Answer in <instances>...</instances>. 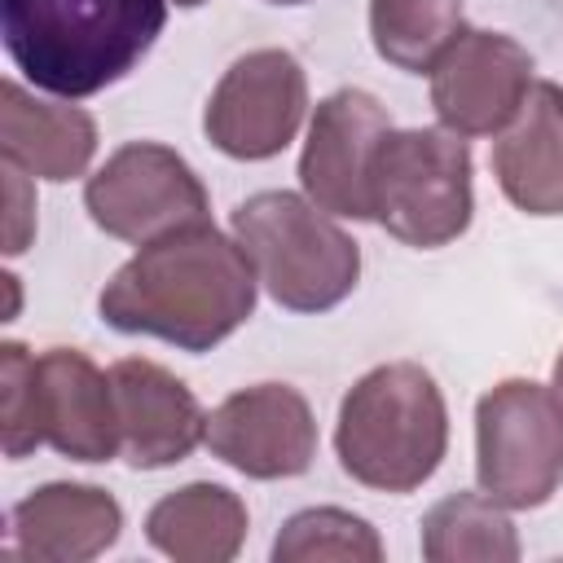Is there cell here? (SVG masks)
Here are the masks:
<instances>
[{"mask_svg": "<svg viewBox=\"0 0 563 563\" xmlns=\"http://www.w3.org/2000/svg\"><path fill=\"white\" fill-rule=\"evenodd\" d=\"M493 176L523 216H563V88L537 79L506 132L493 141Z\"/></svg>", "mask_w": 563, "mask_h": 563, "instance_id": "9a60e30c", "label": "cell"}, {"mask_svg": "<svg viewBox=\"0 0 563 563\" xmlns=\"http://www.w3.org/2000/svg\"><path fill=\"white\" fill-rule=\"evenodd\" d=\"M523 554L519 532L501 501L479 493H449L422 515L427 563H515Z\"/></svg>", "mask_w": 563, "mask_h": 563, "instance_id": "ac0fdd59", "label": "cell"}, {"mask_svg": "<svg viewBox=\"0 0 563 563\" xmlns=\"http://www.w3.org/2000/svg\"><path fill=\"white\" fill-rule=\"evenodd\" d=\"M123 532V506L97 484L53 479L9 510V559L26 563H88Z\"/></svg>", "mask_w": 563, "mask_h": 563, "instance_id": "5bb4252c", "label": "cell"}, {"mask_svg": "<svg viewBox=\"0 0 563 563\" xmlns=\"http://www.w3.org/2000/svg\"><path fill=\"white\" fill-rule=\"evenodd\" d=\"M475 479L506 510H537L563 484V409L550 387L506 378L475 405Z\"/></svg>", "mask_w": 563, "mask_h": 563, "instance_id": "8992f818", "label": "cell"}, {"mask_svg": "<svg viewBox=\"0 0 563 563\" xmlns=\"http://www.w3.org/2000/svg\"><path fill=\"white\" fill-rule=\"evenodd\" d=\"M0 431L4 457L22 462L44 444L40 431V387H35V352L18 339L0 343Z\"/></svg>", "mask_w": 563, "mask_h": 563, "instance_id": "44dd1931", "label": "cell"}, {"mask_svg": "<svg viewBox=\"0 0 563 563\" xmlns=\"http://www.w3.org/2000/svg\"><path fill=\"white\" fill-rule=\"evenodd\" d=\"M202 444L246 479H295L317 457V418L299 387L255 383L207 413Z\"/></svg>", "mask_w": 563, "mask_h": 563, "instance_id": "8fae6325", "label": "cell"}, {"mask_svg": "<svg viewBox=\"0 0 563 563\" xmlns=\"http://www.w3.org/2000/svg\"><path fill=\"white\" fill-rule=\"evenodd\" d=\"M0 150L35 180L66 185L88 176L97 154V119L66 101H40L18 79L0 84Z\"/></svg>", "mask_w": 563, "mask_h": 563, "instance_id": "2e32d148", "label": "cell"}, {"mask_svg": "<svg viewBox=\"0 0 563 563\" xmlns=\"http://www.w3.org/2000/svg\"><path fill=\"white\" fill-rule=\"evenodd\" d=\"M471 176L466 136L449 128H391L369 176L374 224L413 251L449 246L475 216Z\"/></svg>", "mask_w": 563, "mask_h": 563, "instance_id": "5b68a950", "label": "cell"}, {"mask_svg": "<svg viewBox=\"0 0 563 563\" xmlns=\"http://www.w3.org/2000/svg\"><path fill=\"white\" fill-rule=\"evenodd\" d=\"M466 26L462 0H369L374 53L409 75H431L435 57Z\"/></svg>", "mask_w": 563, "mask_h": 563, "instance_id": "d6986e66", "label": "cell"}, {"mask_svg": "<svg viewBox=\"0 0 563 563\" xmlns=\"http://www.w3.org/2000/svg\"><path fill=\"white\" fill-rule=\"evenodd\" d=\"M268 4H308V0H268Z\"/></svg>", "mask_w": 563, "mask_h": 563, "instance_id": "d4e9b609", "label": "cell"}, {"mask_svg": "<svg viewBox=\"0 0 563 563\" xmlns=\"http://www.w3.org/2000/svg\"><path fill=\"white\" fill-rule=\"evenodd\" d=\"M308 114V75L286 48L242 53L207 97L202 132L207 141L238 163L277 158L303 128Z\"/></svg>", "mask_w": 563, "mask_h": 563, "instance_id": "ba28073f", "label": "cell"}, {"mask_svg": "<svg viewBox=\"0 0 563 563\" xmlns=\"http://www.w3.org/2000/svg\"><path fill=\"white\" fill-rule=\"evenodd\" d=\"M334 453L347 479L405 497L422 488L449 453V405L418 361H387L361 374L339 400Z\"/></svg>", "mask_w": 563, "mask_h": 563, "instance_id": "3957f363", "label": "cell"}, {"mask_svg": "<svg viewBox=\"0 0 563 563\" xmlns=\"http://www.w3.org/2000/svg\"><path fill=\"white\" fill-rule=\"evenodd\" d=\"M176 9H198V4H207V0H172Z\"/></svg>", "mask_w": 563, "mask_h": 563, "instance_id": "cb8c5ba5", "label": "cell"}, {"mask_svg": "<svg viewBox=\"0 0 563 563\" xmlns=\"http://www.w3.org/2000/svg\"><path fill=\"white\" fill-rule=\"evenodd\" d=\"M84 207L106 238L145 246L185 224L211 220L202 176L158 141L119 145L84 185Z\"/></svg>", "mask_w": 563, "mask_h": 563, "instance_id": "52a82bcc", "label": "cell"}, {"mask_svg": "<svg viewBox=\"0 0 563 563\" xmlns=\"http://www.w3.org/2000/svg\"><path fill=\"white\" fill-rule=\"evenodd\" d=\"M35 238V185L4 158V255H22Z\"/></svg>", "mask_w": 563, "mask_h": 563, "instance_id": "7402d4cb", "label": "cell"}, {"mask_svg": "<svg viewBox=\"0 0 563 563\" xmlns=\"http://www.w3.org/2000/svg\"><path fill=\"white\" fill-rule=\"evenodd\" d=\"M378 563L383 537L369 519L343 506H308L290 515L273 541V563Z\"/></svg>", "mask_w": 563, "mask_h": 563, "instance_id": "ffe728a7", "label": "cell"}, {"mask_svg": "<svg viewBox=\"0 0 563 563\" xmlns=\"http://www.w3.org/2000/svg\"><path fill=\"white\" fill-rule=\"evenodd\" d=\"M246 501L211 479L158 497L145 515V541L176 563H229L246 541Z\"/></svg>", "mask_w": 563, "mask_h": 563, "instance_id": "e0dca14e", "label": "cell"}, {"mask_svg": "<svg viewBox=\"0 0 563 563\" xmlns=\"http://www.w3.org/2000/svg\"><path fill=\"white\" fill-rule=\"evenodd\" d=\"M40 431L70 462H110L123 449L110 369L79 347H48L35 356Z\"/></svg>", "mask_w": 563, "mask_h": 563, "instance_id": "4fadbf2b", "label": "cell"}, {"mask_svg": "<svg viewBox=\"0 0 563 563\" xmlns=\"http://www.w3.org/2000/svg\"><path fill=\"white\" fill-rule=\"evenodd\" d=\"M110 383H114L119 431H123L119 457L132 471L176 466L207 440V413L198 396L158 361L123 356L110 365Z\"/></svg>", "mask_w": 563, "mask_h": 563, "instance_id": "7c38bea8", "label": "cell"}, {"mask_svg": "<svg viewBox=\"0 0 563 563\" xmlns=\"http://www.w3.org/2000/svg\"><path fill=\"white\" fill-rule=\"evenodd\" d=\"M255 264L211 220L163 233L101 286L97 312L119 334H150L180 352H211L255 312Z\"/></svg>", "mask_w": 563, "mask_h": 563, "instance_id": "6da1fadb", "label": "cell"}, {"mask_svg": "<svg viewBox=\"0 0 563 563\" xmlns=\"http://www.w3.org/2000/svg\"><path fill=\"white\" fill-rule=\"evenodd\" d=\"M532 70V53L515 35L462 26L431 66V110L457 136H497L537 84Z\"/></svg>", "mask_w": 563, "mask_h": 563, "instance_id": "9c48e42d", "label": "cell"}, {"mask_svg": "<svg viewBox=\"0 0 563 563\" xmlns=\"http://www.w3.org/2000/svg\"><path fill=\"white\" fill-rule=\"evenodd\" d=\"M387 132H391V114L374 92L334 88L330 97H321L299 154L303 194L339 220H374L369 176Z\"/></svg>", "mask_w": 563, "mask_h": 563, "instance_id": "30bf717a", "label": "cell"}, {"mask_svg": "<svg viewBox=\"0 0 563 563\" xmlns=\"http://www.w3.org/2000/svg\"><path fill=\"white\" fill-rule=\"evenodd\" d=\"M229 229L286 312H330L361 282V246L308 194L260 189L233 207Z\"/></svg>", "mask_w": 563, "mask_h": 563, "instance_id": "277c9868", "label": "cell"}, {"mask_svg": "<svg viewBox=\"0 0 563 563\" xmlns=\"http://www.w3.org/2000/svg\"><path fill=\"white\" fill-rule=\"evenodd\" d=\"M550 391H554V400H559V409H563V347H559V356H554V374H550Z\"/></svg>", "mask_w": 563, "mask_h": 563, "instance_id": "603a6c76", "label": "cell"}, {"mask_svg": "<svg viewBox=\"0 0 563 563\" xmlns=\"http://www.w3.org/2000/svg\"><path fill=\"white\" fill-rule=\"evenodd\" d=\"M172 0H0L9 62L44 92L97 97L154 48Z\"/></svg>", "mask_w": 563, "mask_h": 563, "instance_id": "7a4b0ae2", "label": "cell"}]
</instances>
